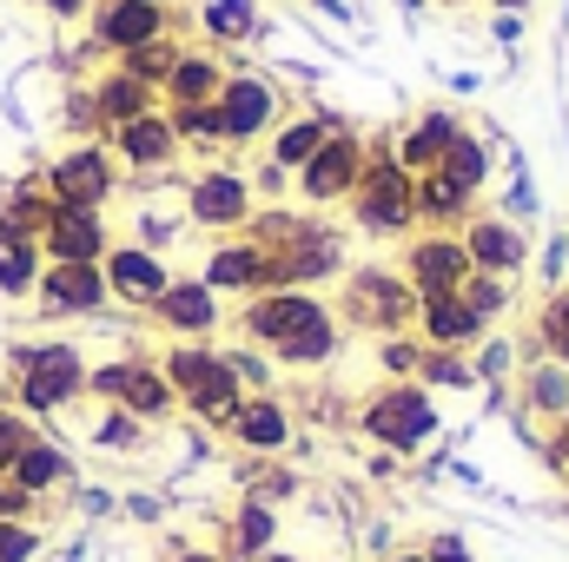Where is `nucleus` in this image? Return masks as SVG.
Listing matches in <instances>:
<instances>
[{"label":"nucleus","mask_w":569,"mask_h":562,"mask_svg":"<svg viewBox=\"0 0 569 562\" xmlns=\"http://www.w3.org/2000/svg\"><path fill=\"white\" fill-rule=\"evenodd\" d=\"M87 358L67 344V338H33V344H13L7 351V378H13V411L27 418H53L67 404L87 398Z\"/></svg>","instance_id":"1"},{"label":"nucleus","mask_w":569,"mask_h":562,"mask_svg":"<svg viewBox=\"0 0 569 562\" xmlns=\"http://www.w3.org/2000/svg\"><path fill=\"white\" fill-rule=\"evenodd\" d=\"M159 371H166L172 398L206 423V430H232L246 391H239V378H232V364H226L219 344H186V338H172L166 358H159Z\"/></svg>","instance_id":"2"},{"label":"nucleus","mask_w":569,"mask_h":562,"mask_svg":"<svg viewBox=\"0 0 569 562\" xmlns=\"http://www.w3.org/2000/svg\"><path fill=\"white\" fill-rule=\"evenodd\" d=\"M365 145H371L365 152V179L345 199L351 205V225L365 239H411V225H418V172L398 165L391 140H365Z\"/></svg>","instance_id":"3"},{"label":"nucleus","mask_w":569,"mask_h":562,"mask_svg":"<svg viewBox=\"0 0 569 562\" xmlns=\"http://www.w3.org/2000/svg\"><path fill=\"white\" fill-rule=\"evenodd\" d=\"M179 199H186V225L206 232V239H232V232H246V219L259 212L252 172L232 165V159H206L199 172H186V179H179Z\"/></svg>","instance_id":"4"},{"label":"nucleus","mask_w":569,"mask_h":562,"mask_svg":"<svg viewBox=\"0 0 569 562\" xmlns=\"http://www.w3.org/2000/svg\"><path fill=\"white\" fill-rule=\"evenodd\" d=\"M358 430L378 450H391V456H418L430 436L443 430V418H437V398H430L418 378H391L385 391H371L358 404Z\"/></svg>","instance_id":"5"},{"label":"nucleus","mask_w":569,"mask_h":562,"mask_svg":"<svg viewBox=\"0 0 569 562\" xmlns=\"http://www.w3.org/2000/svg\"><path fill=\"white\" fill-rule=\"evenodd\" d=\"M338 324L398 338V331L418 324V291L405 284V272H391V265H351L338 279Z\"/></svg>","instance_id":"6"},{"label":"nucleus","mask_w":569,"mask_h":562,"mask_svg":"<svg viewBox=\"0 0 569 562\" xmlns=\"http://www.w3.org/2000/svg\"><path fill=\"white\" fill-rule=\"evenodd\" d=\"M40 185H47V199H53V205L107 212V205L120 199L127 172H120V159H113V145H107V140H73V145H60V152L40 165Z\"/></svg>","instance_id":"7"},{"label":"nucleus","mask_w":569,"mask_h":562,"mask_svg":"<svg viewBox=\"0 0 569 562\" xmlns=\"http://www.w3.org/2000/svg\"><path fill=\"white\" fill-rule=\"evenodd\" d=\"M219 120H226V152H252L279 133L284 120V93L266 67H226V87H219Z\"/></svg>","instance_id":"8"},{"label":"nucleus","mask_w":569,"mask_h":562,"mask_svg":"<svg viewBox=\"0 0 569 562\" xmlns=\"http://www.w3.org/2000/svg\"><path fill=\"white\" fill-rule=\"evenodd\" d=\"M365 133L358 127H338L331 140L318 145L298 172H291V192L305 199V212H325V205H345L351 192H358V179H365Z\"/></svg>","instance_id":"9"},{"label":"nucleus","mask_w":569,"mask_h":562,"mask_svg":"<svg viewBox=\"0 0 569 562\" xmlns=\"http://www.w3.org/2000/svg\"><path fill=\"white\" fill-rule=\"evenodd\" d=\"M87 398L120 404V411H133L140 423H159V418L179 411V398H172V384H166V371H159L152 358H113V364H93V371H87Z\"/></svg>","instance_id":"10"},{"label":"nucleus","mask_w":569,"mask_h":562,"mask_svg":"<svg viewBox=\"0 0 569 562\" xmlns=\"http://www.w3.org/2000/svg\"><path fill=\"white\" fill-rule=\"evenodd\" d=\"M166 33H172V7H152V0H93L87 13V53H107V60Z\"/></svg>","instance_id":"11"},{"label":"nucleus","mask_w":569,"mask_h":562,"mask_svg":"<svg viewBox=\"0 0 569 562\" xmlns=\"http://www.w3.org/2000/svg\"><path fill=\"white\" fill-rule=\"evenodd\" d=\"M166 338H186V344H212V331L226 324V311H219V291L206 279H192V272H172V284L152 298V311H146Z\"/></svg>","instance_id":"12"},{"label":"nucleus","mask_w":569,"mask_h":562,"mask_svg":"<svg viewBox=\"0 0 569 562\" xmlns=\"http://www.w3.org/2000/svg\"><path fill=\"white\" fill-rule=\"evenodd\" d=\"M107 145H113L120 172H133V179H172V165L186 159V145H179V133H172L166 107H152V113H140V120L113 127Z\"/></svg>","instance_id":"13"},{"label":"nucleus","mask_w":569,"mask_h":562,"mask_svg":"<svg viewBox=\"0 0 569 562\" xmlns=\"http://www.w3.org/2000/svg\"><path fill=\"white\" fill-rule=\"evenodd\" d=\"M457 239L470 252V272H483V279H517L530 265V232L510 212H470Z\"/></svg>","instance_id":"14"},{"label":"nucleus","mask_w":569,"mask_h":562,"mask_svg":"<svg viewBox=\"0 0 569 562\" xmlns=\"http://www.w3.org/2000/svg\"><path fill=\"white\" fill-rule=\"evenodd\" d=\"M318 311H331L318 291H252V298L239 304V338L259 344V351H279L284 338L305 331Z\"/></svg>","instance_id":"15"},{"label":"nucleus","mask_w":569,"mask_h":562,"mask_svg":"<svg viewBox=\"0 0 569 562\" xmlns=\"http://www.w3.org/2000/svg\"><path fill=\"white\" fill-rule=\"evenodd\" d=\"M398 272H405V284H411L418 298L463 291V279H470V252H463V239H457V232H411V239H405Z\"/></svg>","instance_id":"16"},{"label":"nucleus","mask_w":569,"mask_h":562,"mask_svg":"<svg viewBox=\"0 0 569 562\" xmlns=\"http://www.w3.org/2000/svg\"><path fill=\"white\" fill-rule=\"evenodd\" d=\"M192 279H206L219 298H252V291L272 284V252L252 245L246 232H232V239H212V245H206V259H199Z\"/></svg>","instance_id":"17"},{"label":"nucleus","mask_w":569,"mask_h":562,"mask_svg":"<svg viewBox=\"0 0 569 562\" xmlns=\"http://www.w3.org/2000/svg\"><path fill=\"white\" fill-rule=\"evenodd\" d=\"M47 265H100L113 252V219L107 212H80V205H53L47 232H40Z\"/></svg>","instance_id":"18"},{"label":"nucleus","mask_w":569,"mask_h":562,"mask_svg":"<svg viewBox=\"0 0 569 562\" xmlns=\"http://www.w3.org/2000/svg\"><path fill=\"white\" fill-rule=\"evenodd\" d=\"M100 272H107V298L127 304V311H152V298L172 284L166 252H146V245H133V239H113V252L100 259Z\"/></svg>","instance_id":"19"},{"label":"nucleus","mask_w":569,"mask_h":562,"mask_svg":"<svg viewBox=\"0 0 569 562\" xmlns=\"http://www.w3.org/2000/svg\"><path fill=\"white\" fill-rule=\"evenodd\" d=\"M107 298V272L100 265H47L33 284V311L40 318H100Z\"/></svg>","instance_id":"20"},{"label":"nucleus","mask_w":569,"mask_h":562,"mask_svg":"<svg viewBox=\"0 0 569 562\" xmlns=\"http://www.w3.org/2000/svg\"><path fill=\"white\" fill-rule=\"evenodd\" d=\"M457 133H463V120H457L450 107H425V113H411V120L391 133V152H398L405 172H437L443 152L457 145Z\"/></svg>","instance_id":"21"},{"label":"nucleus","mask_w":569,"mask_h":562,"mask_svg":"<svg viewBox=\"0 0 569 562\" xmlns=\"http://www.w3.org/2000/svg\"><path fill=\"white\" fill-rule=\"evenodd\" d=\"M483 318L463 304V291H437V298H418V338L430 351H477L483 344Z\"/></svg>","instance_id":"22"},{"label":"nucleus","mask_w":569,"mask_h":562,"mask_svg":"<svg viewBox=\"0 0 569 562\" xmlns=\"http://www.w3.org/2000/svg\"><path fill=\"white\" fill-rule=\"evenodd\" d=\"M246 456H279L284 443H291V411H284L272 391H259V398H246L239 404V418H232V430H226Z\"/></svg>","instance_id":"23"},{"label":"nucleus","mask_w":569,"mask_h":562,"mask_svg":"<svg viewBox=\"0 0 569 562\" xmlns=\"http://www.w3.org/2000/svg\"><path fill=\"white\" fill-rule=\"evenodd\" d=\"M219 87H226V60L212 47H186L159 87V107H206V100H219Z\"/></svg>","instance_id":"24"},{"label":"nucleus","mask_w":569,"mask_h":562,"mask_svg":"<svg viewBox=\"0 0 569 562\" xmlns=\"http://www.w3.org/2000/svg\"><path fill=\"white\" fill-rule=\"evenodd\" d=\"M87 93H93V113H100V127H107V133H113V127H127V120H140V113H152V107H159V93H152V87H140L133 73H120V67H100Z\"/></svg>","instance_id":"25"},{"label":"nucleus","mask_w":569,"mask_h":562,"mask_svg":"<svg viewBox=\"0 0 569 562\" xmlns=\"http://www.w3.org/2000/svg\"><path fill=\"white\" fill-rule=\"evenodd\" d=\"M27 496H53V490H67L73 483V450L67 443H53V436H33L20 456H13V470H7Z\"/></svg>","instance_id":"26"},{"label":"nucleus","mask_w":569,"mask_h":562,"mask_svg":"<svg viewBox=\"0 0 569 562\" xmlns=\"http://www.w3.org/2000/svg\"><path fill=\"white\" fill-rule=\"evenodd\" d=\"M47 219H53V199H47L40 179H20V185L0 192V239L7 245H40Z\"/></svg>","instance_id":"27"},{"label":"nucleus","mask_w":569,"mask_h":562,"mask_svg":"<svg viewBox=\"0 0 569 562\" xmlns=\"http://www.w3.org/2000/svg\"><path fill=\"white\" fill-rule=\"evenodd\" d=\"M338 127H351V120H338V113H284L279 120V133L266 140V159H279L284 172H298L318 145L331 140Z\"/></svg>","instance_id":"28"},{"label":"nucleus","mask_w":569,"mask_h":562,"mask_svg":"<svg viewBox=\"0 0 569 562\" xmlns=\"http://www.w3.org/2000/svg\"><path fill=\"white\" fill-rule=\"evenodd\" d=\"M338 344H345L338 311H318L305 331H291L279 351H272V364H284V371H318V364H331V358H338Z\"/></svg>","instance_id":"29"},{"label":"nucleus","mask_w":569,"mask_h":562,"mask_svg":"<svg viewBox=\"0 0 569 562\" xmlns=\"http://www.w3.org/2000/svg\"><path fill=\"white\" fill-rule=\"evenodd\" d=\"M199 33H206V47H246V40H259L266 33V20H259V0H199Z\"/></svg>","instance_id":"30"},{"label":"nucleus","mask_w":569,"mask_h":562,"mask_svg":"<svg viewBox=\"0 0 569 562\" xmlns=\"http://www.w3.org/2000/svg\"><path fill=\"white\" fill-rule=\"evenodd\" d=\"M470 205H477V192H463L457 179L418 172V225H430V232H463Z\"/></svg>","instance_id":"31"},{"label":"nucleus","mask_w":569,"mask_h":562,"mask_svg":"<svg viewBox=\"0 0 569 562\" xmlns=\"http://www.w3.org/2000/svg\"><path fill=\"white\" fill-rule=\"evenodd\" d=\"M279 550V510L272 503H259V496H246L239 503V516H232V562H259Z\"/></svg>","instance_id":"32"},{"label":"nucleus","mask_w":569,"mask_h":562,"mask_svg":"<svg viewBox=\"0 0 569 562\" xmlns=\"http://www.w3.org/2000/svg\"><path fill=\"white\" fill-rule=\"evenodd\" d=\"M523 418H569V364L557 358H543V364H530L523 371Z\"/></svg>","instance_id":"33"},{"label":"nucleus","mask_w":569,"mask_h":562,"mask_svg":"<svg viewBox=\"0 0 569 562\" xmlns=\"http://www.w3.org/2000/svg\"><path fill=\"white\" fill-rule=\"evenodd\" d=\"M166 120H172V133H179L186 152H206V159L226 152V120H219L212 100H206V107H166Z\"/></svg>","instance_id":"34"},{"label":"nucleus","mask_w":569,"mask_h":562,"mask_svg":"<svg viewBox=\"0 0 569 562\" xmlns=\"http://www.w3.org/2000/svg\"><path fill=\"white\" fill-rule=\"evenodd\" d=\"M490 165H497V159H490V140H477V133L463 127L457 145L443 152V165H437V172H443V179H457L463 192H483V185H490Z\"/></svg>","instance_id":"35"},{"label":"nucleus","mask_w":569,"mask_h":562,"mask_svg":"<svg viewBox=\"0 0 569 562\" xmlns=\"http://www.w3.org/2000/svg\"><path fill=\"white\" fill-rule=\"evenodd\" d=\"M179 53H186V40H179V33H166V40H146V47H133V53H120L113 67H120V73H133L140 87L159 93V87H166V73L179 67Z\"/></svg>","instance_id":"36"},{"label":"nucleus","mask_w":569,"mask_h":562,"mask_svg":"<svg viewBox=\"0 0 569 562\" xmlns=\"http://www.w3.org/2000/svg\"><path fill=\"white\" fill-rule=\"evenodd\" d=\"M40 272H47V252H40V245H7V239H0V298L33 304Z\"/></svg>","instance_id":"37"},{"label":"nucleus","mask_w":569,"mask_h":562,"mask_svg":"<svg viewBox=\"0 0 569 562\" xmlns=\"http://www.w3.org/2000/svg\"><path fill=\"white\" fill-rule=\"evenodd\" d=\"M418 384H425V391H470V384H477V364H470V351H430L425 344Z\"/></svg>","instance_id":"38"},{"label":"nucleus","mask_w":569,"mask_h":562,"mask_svg":"<svg viewBox=\"0 0 569 562\" xmlns=\"http://www.w3.org/2000/svg\"><path fill=\"white\" fill-rule=\"evenodd\" d=\"M537 351L557 358V364H569V284H557V291L543 298V311H537Z\"/></svg>","instance_id":"39"},{"label":"nucleus","mask_w":569,"mask_h":562,"mask_svg":"<svg viewBox=\"0 0 569 562\" xmlns=\"http://www.w3.org/2000/svg\"><path fill=\"white\" fill-rule=\"evenodd\" d=\"M146 430H152V423H140L133 411H120V404H100V418H93V443H100V450H140Z\"/></svg>","instance_id":"40"},{"label":"nucleus","mask_w":569,"mask_h":562,"mask_svg":"<svg viewBox=\"0 0 569 562\" xmlns=\"http://www.w3.org/2000/svg\"><path fill=\"white\" fill-rule=\"evenodd\" d=\"M226 364H232V378H239V391H246V398L272 391V378H279L272 351H259V344H239V351H226Z\"/></svg>","instance_id":"41"},{"label":"nucleus","mask_w":569,"mask_h":562,"mask_svg":"<svg viewBox=\"0 0 569 562\" xmlns=\"http://www.w3.org/2000/svg\"><path fill=\"white\" fill-rule=\"evenodd\" d=\"M463 304H470L483 324H497V318L510 311V279H483V272H470V279H463Z\"/></svg>","instance_id":"42"},{"label":"nucleus","mask_w":569,"mask_h":562,"mask_svg":"<svg viewBox=\"0 0 569 562\" xmlns=\"http://www.w3.org/2000/svg\"><path fill=\"white\" fill-rule=\"evenodd\" d=\"M418 358H425V338H418V331H398V338H385V344H378L385 378H418Z\"/></svg>","instance_id":"43"},{"label":"nucleus","mask_w":569,"mask_h":562,"mask_svg":"<svg viewBox=\"0 0 569 562\" xmlns=\"http://www.w3.org/2000/svg\"><path fill=\"white\" fill-rule=\"evenodd\" d=\"M33 436H40V430H33V418H27V411H13V404H0V476L13 470V456H20V450H27Z\"/></svg>","instance_id":"44"},{"label":"nucleus","mask_w":569,"mask_h":562,"mask_svg":"<svg viewBox=\"0 0 569 562\" xmlns=\"http://www.w3.org/2000/svg\"><path fill=\"white\" fill-rule=\"evenodd\" d=\"M40 556V530L33 523H0V562H33Z\"/></svg>","instance_id":"45"},{"label":"nucleus","mask_w":569,"mask_h":562,"mask_svg":"<svg viewBox=\"0 0 569 562\" xmlns=\"http://www.w3.org/2000/svg\"><path fill=\"white\" fill-rule=\"evenodd\" d=\"M67 133H73V140H107V127H100V113H93V93H87V87L67 100Z\"/></svg>","instance_id":"46"},{"label":"nucleus","mask_w":569,"mask_h":562,"mask_svg":"<svg viewBox=\"0 0 569 562\" xmlns=\"http://www.w3.org/2000/svg\"><path fill=\"white\" fill-rule=\"evenodd\" d=\"M470 364H477V384H503L510 364H517V351L510 344H483V358H470Z\"/></svg>","instance_id":"47"},{"label":"nucleus","mask_w":569,"mask_h":562,"mask_svg":"<svg viewBox=\"0 0 569 562\" xmlns=\"http://www.w3.org/2000/svg\"><path fill=\"white\" fill-rule=\"evenodd\" d=\"M33 503L40 496H27L13 476H0V523H33Z\"/></svg>","instance_id":"48"},{"label":"nucleus","mask_w":569,"mask_h":562,"mask_svg":"<svg viewBox=\"0 0 569 562\" xmlns=\"http://www.w3.org/2000/svg\"><path fill=\"white\" fill-rule=\"evenodd\" d=\"M563 265H569V232H557V239L543 245V284H550V291L563 284Z\"/></svg>","instance_id":"49"},{"label":"nucleus","mask_w":569,"mask_h":562,"mask_svg":"<svg viewBox=\"0 0 569 562\" xmlns=\"http://www.w3.org/2000/svg\"><path fill=\"white\" fill-rule=\"evenodd\" d=\"M425 556L430 562H477V556H470V543H463V536H450V530H443V536H430Z\"/></svg>","instance_id":"50"},{"label":"nucleus","mask_w":569,"mask_h":562,"mask_svg":"<svg viewBox=\"0 0 569 562\" xmlns=\"http://www.w3.org/2000/svg\"><path fill=\"white\" fill-rule=\"evenodd\" d=\"M284 185H291V172H284L279 159H266V165H259V179H252V192H259V199H279Z\"/></svg>","instance_id":"51"},{"label":"nucleus","mask_w":569,"mask_h":562,"mask_svg":"<svg viewBox=\"0 0 569 562\" xmlns=\"http://www.w3.org/2000/svg\"><path fill=\"white\" fill-rule=\"evenodd\" d=\"M33 7H40L47 20H87V13H93V0H33Z\"/></svg>","instance_id":"52"},{"label":"nucleus","mask_w":569,"mask_h":562,"mask_svg":"<svg viewBox=\"0 0 569 562\" xmlns=\"http://www.w3.org/2000/svg\"><path fill=\"white\" fill-rule=\"evenodd\" d=\"M490 33H497V40H523V13H497Z\"/></svg>","instance_id":"53"},{"label":"nucleus","mask_w":569,"mask_h":562,"mask_svg":"<svg viewBox=\"0 0 569 562\" xmlns=\"http://www.w3.org/2000/svg\"><path fill=\"white\" fill-rule=\"evenodd\" d=\"M550 456L569 470V418H557V443H550Z\"/></svg>","instance_id":"54"},{"label":"nucleus","mask_w":569,"mask_h":562,"mask_svg":"<svg viewBox=\"0 0 569 562\" xmlns=\"http://www.w3.org/2000/svg\"><path fill=\"white\" fill-rule=\"evenodd\" d=\"M172 562H219V556H212V550H179Z\"/></svg>","instance_id":"55"},{"label":"nucleus","mask_w":569,"mask_h":562,"mask_svg":"<svg viewBox=\"0 0 569 562\" xmlns=\"http://www.w3.org/2000/svg\"><path fill=\"white\" fill-rule=\"evenodd\" d=\"M385 562H430L425 550H398V556H385Z\"/></svg>","instance_id":"56"},{"label":"nucleus","mask_w":569,"mask_h":562,"mask_svg":"<svg viewBox=\"0 0 569 562\" xmlns=\"http://www.w3.org/2000/svg\"><path fill=\"white\" fill-rule=\"evenodd\" d=\"M259 562H311V556H291V550H272V556H259Z\"/></svg>","instance_id":"57"},{"label":"nucleus","mask_w":569,"mask_h":562,"mask_svg":"<svg viewBox=\"0 0 569 562\" xmlns=\"http://www.w3.org/2000/svg\"><path fill=\"white\" fill-rule=\"evenodd\" d=\"M497 7H503V13H530V0H497Z\"/></svg>","instance_id":"58"},{"label":"nucleus","mask_w":569,"mask_h":562,"mask_svg":"<svg viewBox=\"0 0 569 562\" xmlns=\"http://www.w3.org/2000/svg\"><path fill=\"white\" fill-rule=\"evenodd\" d=\"M398 7H405V13H425L430 0H398Z\"/></svg>","instance_id":"59"},{"label":"nucleus","mask_w":569,"mask_h":562,"mask_svg":"<svg viewBox=\"0 0 569 562\" xmlns=\"http://www.w3.org/2000/svg\"><path fill=\"white\" fill-rule=\"evenodd\" d=\"M437 7H470V0H437Z\"/></svg>","instance_id":"60"},{"label":"nucleus","mask_w":569,"mask_h":562,"mask_svg":"<svg viewBox=\"0 0 569 562\" xmlns=\"http://www.w3.org/2000/svg\"><path fill=\"white\" fill-rule=\"evenodd\" d=\"M152 7H179V0H152Z\"/></svg>","instance_id":"61"}]
</instances>
